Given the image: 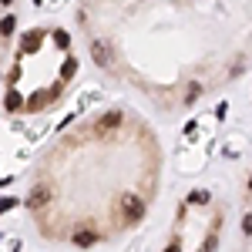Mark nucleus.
Segmentation results:
<instances>
[{
	"label": "nucleus",
	"mask_w": 252,
	"mask_h": 252,
	"mask_svg": "<svg viewBox=\"0 0 252 252\" xmlns=\"http://www.w3.org/2000/svg\"><path fill=\"white\" fill-rule=\"evenodd\" d=\"M91 54H94V61H97V64H108V51H104V47H101L97 40L91 44Z\"/></svg>",
	"instance_id": "nucleus-5"
},
{
	"label": "nucleus",
	"mask_w": 252,
	"mask_h": 252,
	"mask_svg": "<svg viewBox=\"0 0 252 252\" xmlns=\"http://www.w3.org/2000/svg\"><path fill=\"white\" fill-rule=\"evenodd\" d=\"M249 189H252V178H249Z\"/></svg>",
	"instance_id": "nucleus-12"
},
{
	"label": "nucleus",
	"mask_w": 252,
	"mask_h": 252,
	"mask_svg": "<svg viewBox=\"0 0 252 252\" xmlns=\"http://www.w3.org/2000/svg\"><path fill=\"white\" fill-rule=\"evenodd\" d=\"M101 235L97 232H74V246H94Z\"/></svg>",
	"instance_id": "nucleus-2"
},
{
	"label": "nucleus",
	"mask_w": 252,
	"mask_h": 252,
	"mask_svg": "<svg viewBox=\"0 0 252 252\" xmlns=\"http://www.w3.org/2000/svg\"><path fill=\"white\" fill-rule=\"evenodd\" d=\"M14 27H17V20H14V17H3V20H0V34H3V37H7V34H14Z\"/></svg>",
	"instance_id": "nucleus-6"
},
{
	"label": "nucleus",
	"mask_w": 252,
	"mask_h": 252,
	"mask_svg": "<svg viewBox=\"0 0 252 252\" xmlns=\"http://www.w3.org/2000/svg\"><path fill=\"white\" fill-rule=\"evenodd\" d=\"M7 108H10V111H20V108H24V97H20L14 88L7 91Z\"/></svg>",
	"instance_id": "nucleus-3"
},
{
	"label": "nucleus",
	"mask_w": 252,
	"mask_h": 252,
	"mask_svg": "<svg viewBox=\"0 0 252 252\" xmlns=\"http://www.w3.org/2000/svg\"><path fill=\"white\" fill-rule=\"evenodd\" d=\"M14 205H17V198H0V215H3V212H10Z\"/></svg>",
	"instance_id": "nucleus-8"
},
{
	"label": "nucleus",
	"mask_w": 252,
	"mask_h": 252,
	"mask_svg": "<svg viewBox=\"0 0 252 252\" xmlns=\"http://www.w3.org/2000/svg\"><path fill=\"white\" fill-rule=\"evenodd\" d=\"M141 215H145V202L138 195H128L125 198V219L128 222H141Z\"/></svg>",
	"instance_id": "nucleus-1"
},
{
	"label": "nucleus",
	"mask_w": 252,
	"mask_h": 252,
	"mask_svg": "<svg viewBox=\"0 0 252 252\" xmlns=\"http://www.w3.org/2000/svg\"><path fill=\"white\" fill-rule=\"evenodd\" d=\"M0 3H14V0H0Z\"/></svg>",
	"instance_id": "nucleus-11"
},
{
	"label": "nucleus",
	"mask_w": 252,
	"mask_h": 252,
	"mask_svg": "<svg viewBox=\"0 0 252 252\" xmlns=\"http://www.w3.org/2000/svg\"><path fill=\"white\" fill-rule=\"evenodd\" d=\"M242 229H246V235H252V215H246V222H242Z\"/></svg>",
	"instance_id": "nucleus-10"
},
{
	"label": "nucleus",
	"mask_w": 252,
	"mask_h": 252,
	"mask_svg": "<svg viewBox=\"0 0 252 252\" xmlns=\"http://www.w3.org/2000/svg\"><path fill=\"white\" fill-rule=\"evenodd\" d=\"M54 44H58V47H67V34H64V31H54Z\"/></svg>",
	"instance_id": "nucleus-9"
},
{
	"label": "nucleus",
	"mask_w": 252,
	"mask_h": 252,
	"mask_svg": "<svg viewBox=\"0 0 252 252\" xmlns=\"http://www.w3.org/2000/svg\"><path fill=\"white\" fill-rule=\"evenodd\" d=\"M37 47H40V31H31L24 37V51H37Z\"/></svg>",
	"instance_id": "nucleus-4"
},
{
	"label": "nucleus",
	"mask_w": 252,
	"mask_h": 252,
	"mask_svg": "<svg viewBox=\"0 0 252 252\" xmlns=\"http://www.w3.org/2000/svg\"><path fill=\"white\" fill-rule=\"evenodd\" d=\"M192 202H195V205H205V202H209V192H202V189L192 192Z\"/></svg>",
	"instance_id": "nucleus-7"
}]
</instances>
